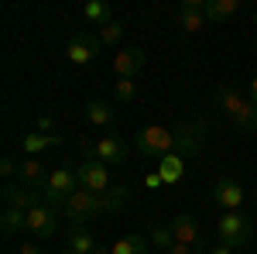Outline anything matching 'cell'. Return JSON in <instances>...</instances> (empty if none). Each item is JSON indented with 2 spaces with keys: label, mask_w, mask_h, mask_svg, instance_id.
<instances>
[{
  "label": "cell",
  "mask_w": 257,
  "mask_h": 254,
  "mask_svg": "<svg viewBox=\"0 0 257 254\" xmlns=\"http://www.w3.org/2000/svg\"><path fill=\"white\" fill-rule=\"evenodd\" d=\"M127 199H131V189H127V186H110L103 196L79 189V193L69 196V203H65L62 213L69 216L72 223H86V220H93V216H99V213H117V210H123Z\"/></svg>",
  "instance_id": "6da1fadb"
},
{
  "label": "cell",
  "mask_w": 257,
  "mask_h": 254,
  "mask_svg": "<svg viewBox=\"0 0 257 254\" xmlns=\"http://www.w3.org/2000/svg\"><path fill=\"white\" fill-rule=\"evenodd\" d=\"M216 103L240 131H250V134L257 131V103L247 97V93H240L237 86H219L216 90Z\"/></svg>",
  "instance_id": "7a4b0ae2"
},
{
  "label": "cell",
  "mask_w": 257,
  "mask_h": 254,
  "mask_svg": "<svg viewBox=\"0 0 257 254\" xmlns=\"http://www.w3.org/2000/svg\"><path fill=\"white\" fill-rule=\"evenodd\" d=\"M175 144H178V127L151 124V127H141L134 134V151L141 158H165L175 151Z\"/></svg>",
  "instance_id": "3957f363"
},
{
  "label": "cell",
  "mask_w": 257,
  "mask_h": 254,
  "mask_svg": "<svg viewBox=\"0 0 257 254\" xmlns=\"http://www.w3.org/2000/svg\"><path fill=\"white\" fill-rule=\"evenodd\" d=\"M72 193H79V168L59 165V168L48 176V182H45V203L55 206V210H65V203H69Z\"/></svg>",
  "instance_id": "277c9868"
},
{
  "label": "cell",
  "mask_w": 257,
  "mask_h": 254,
  "mask_svg": "<svg viewBox=\"0 0 257 254\" xmlns=\"http://www.w3.org/2000/svg\"><path fill=\"white\" fill-rule=\"evenodd\" d=\"M250 234H254V220L250 216H243L240 210H233V213H223L216 220V237L219 244H226V247H243L247 240H250Z\"/></svg>",
  "instance_id": "5b68a950"
},
{
  "label": "cell",
  "mask_w": 257,
  "mask_h": 254,
  "mask_svg": "<svg viewBox=\"0 0 257 254\" xmlns=\"http://www.w3.org/2000/svg\"><path fill=\"white\" fill-rule=\"evenodd\" d=\"M79 189L103 196L106 189H110V165H103L96 155L86 158V161L79 165Z\"/></svg>",
  "instance_id": "8992f818"
},
{
  "label": "cell",
  "mask_w": 257,
  "mask_h": 254,
  "mask_svg": "<svg viewBox=\"0 0 257 254\" xmlns=\"http://www.w3.org/2000/svg\"><path fill=\"white\" fill-rule=\"evenodd\" d=\"M103 52V41L93 35V31H79L76 38L69 41V62L72 65H89V62H96V55Z\"/></svg>",
  "instance_id": "52a82bcc"
},
{
  "label": "cell",
  "mask_w": 257,
  "mask_h": 254,
  "mask_svg": "<svg viewBox=\"0 0 257 254\" xmlns=\"http://www.w3.org/2000/svg\"><path fill=\"white\" fill-rule=\"evenodd\" d=\"M4 203L14 206V210L31 213L35 206L45 203V193H41V189H31V186H24V182H7V186H4Z\"/></svg>",
  "instance_id": "ba28073f"
},
{
  "label": "cell",
  "mask_w": 257,
  "mask_h": 254,
  "mask_svg": "<svg viewBox=\"0 0 257 254\" xmlns=\"http://www.w3.org/2000/svg\"><path fill=\"white\" fill-rule=\"evenodd\" d=\"M55 230H59V210H55V206L41 203V206H35V210L28 213V234H31V237L48 240Z\"/></svg>",
  "instance_id": "9c48e42d"
},
{
  "label": "cell",
  "mask_w": 257,
  "mask_h": 254,
  "mask_svg": "<svg viewBox=\"0 0 257 254\" xmlns=\"http://www.w3.org/2000/svg\"><path fill=\"white\" fill-rule=\"evenodd\" d=\"M96 158L103 161V165H123L127 161V155H131V148H127V141L117 134V131H106V134L96 141Z\"/></svg>",
  "instance_id": "30bf717a"
},
{
  "label": "cell",
  "mask_w": 257,
  "mask_h": 254,
  "mask_svg": "<svg viewBox=\"0 0 257 254\" xmlns=\"http://www.w3.org/2000/svg\"><path fill=\"white\" fill-rule=\"evenodd\" d=\"M168 230L175 234L178 244H189V247H202L206 240H202V227H199V220L192 213H178L172 223H168Z\"/></svg>",
  "instance_id": "8fae6325"
},
{
  "label": "cell",
  "mask_w": 257,
  "mask_h": 254,
  "mask_svg": "<svg viewBox=\"0 0 257 254\" xmlns=\"http://www.w3.org/2000/svg\"><path fill=\"white\" fill-rule=\"evenodd\" d=\"M243 186L240 182H233V179H219L216 186H213V203H216L219 210H226V213H233V210H240V203H243Z\"/></svg>",
  "instance_id": "7c38bea8"
},
{
  "label": "cell",
  "mask_w": 257,
  "mask_h": 254,
  "mask_svg": "<svg viewBox=\"0 0 257 254\" xmlns=\"http://www.w3.org/2000/svg\"><path fill=\"white\" fill-rule=\"evenodd\" d=\"M178 28L182 31H189V35H196V31H202L209 21H206V0H185L182 7H178Z\"/></svg>",
  "instance_id": "4fadbf2b"
},
{
  "label": "cell",
  "mask_w": 257,
  "mask_h": 254,
  "mask_svg": "<svg viewBox=\"0 0 257 254\" xmlns=\"http://www.w3.org/2000/svg\"><path fill=\"white\" fill-rule=\"evenodd\" d=\"M144 69V48H120L113 55V72L117 79H134Z\"/></svg>",
  "instance_id": "5bb4252c"
},
{
  "label": "cell",
  "mask_w": 257,
  "mask_h": 254,
  "mask_svg": "<svg viewBox=\"0 0 257 254\" xmlns=\"http://www.w3.org/2000/svg\"><path fill=\"white\" fill-rule=\"evenodd\" d=\"M52 172H45V165H41V158H24L18 168V182L24 186H31V189H41L45 193V182H48Z\"/></svg>",
  "instance_id": "9a60e30c"
},
{
  "label": "cell",
  "mask_w": 257,
  "mask_h": 254,
  "mask_svg": "<svg viewBox=\"0 0 257 254\" xmlns=\"http://www.w3.org/2000/svg\"><path fill=\"white\" fill-rule=\"evenodd\" d=\"M62 137L59 134H41V131H31V134H24L21 137V151L28 158H38L41 151H48V148H55Z\"/></svg>",
  "instance_id": "2e32d148"
},
{
  "label": "cell",
  "mask_w": 257,
  "mask_h": 254,
  "mask_svg": "<svg viewBox=\"0 0 257 254\" xmlns=\"http://www.w3.org/2000/svg\"><path fill=\"white\" fill-rule=\"evenodd\" d=\"M86 120L96 124V127L113 131V124H117V110H113L110 103H103V100H89V103H86Z\"/></svg>",
  "instance_id": "e0dca14e"
},
{
  "label": "cell",
  "mask_w": 257,
  "mask_h": 254,
  "mask_svg": "<svg viewBox=\"0 0 257 254\" xmlns=\"http://www.w3.org/2000/svg\"><path fill=\"white\" fill-rule=\"evenodd\" d=\"M82 18L89 21L93 28H103V24L113 21V7H110L106 0H86V4H82Z\"/></svg>",
  "instance_id": "ac0fdd59"
},
{
  "label": "cell",
  "mask_w": 257,
  "mask_h": 254,
  "mask_svg": "<svg viewBox=\"0 0 257 254\" xmlns=\"http://www.w3.org/2000/svg\"><path fill=\"white\" fill-rule=\"evenodd\" d=\"M158 176H161V182H165V186H175L178 179L185 176V158H182V155H165V158H158Z\"/></svg>",
  "instance_id": "d6986e66"
},
{
  "label": "cell",
  "mask_w": 257,
  "mask_h": 254,
  "mask_svg": "<svg viewBox=\"0 0 257 254\" xmlns=\"http://www.w3.org/2000/svg\"><path fill=\"white\" fill-rule=\"evenodd\" d=\"M69 247L76 254H93L99 247L96 237H93V230L86 227V223H72V237H69Z\"/></svg>",
  "instance_id": "ffe728a7"
},
{
  "label": "cell",
  "mask_w": 257,
  "mask_h": 254,
  "mask_svg": "<svg viewBox=\"0 0 257 254\" xmlns=\"http://www.w3.org/2000/svg\"><path fill=\"white\" fill-rule=\"evenodd\" d=\"M237 11H240V0H206V21H213V24L230 21Z\"/></svg>",
  "instance_id": "44dd1931"
},
{
  "label": "cell",
  "mask_w": 257,
  "mask_h": 254,
  "mask_svg": "<svg viewBox=\"0 0 257 254\" xmlns=\"http://www.w3.org/2000/svg\"><path fill=\"white\" fill-rule=\"evenodd\" d=\"M0 230H4V237H14V234H21V230H28V213H24V210H14V206H4Z\"/></svg>",
  "instance_id": "7402d4cb"
},
{
  "label": "cell",
  "mask_w": 257,
  "mask_h": 254,
  "mask_svg": "<svg viewBox=\"0 0 257 254\" xmlns=\"http://www.w3.org/2000/svg\"><path fill=\"white\" fill-rule=\"evenodd\" d=\"M110 251L113 254H148V240H144L141 234H131V237H120Z\"/></svg>",
  "instance_id": "603a6c76"
},
{
  "label": "cell",
  "mask_w": 257,
  "mask_h": 254,
  "mask_svg": "<svg viewBox=\"0 0 257 254\" xmlns=\"http://www.w3.org/2000/svg\"><path fill=\"white\" fill-rule=\"evenodd\" d=\"M96 38L103 41V45H120V38H123V24H120V21L113 18L110 24H103V28H96Z\"/></svg>",
  "instance_id": "cb8c5ba5"
},
{
  "label": "cell",
  "mask_w": 257,
  "mask_h": 254,
  "mask_svg": "<svg viewBox=\"0 0 257 254\" xmlns=\"http://www.w3.org/2000/svg\"><path fill=\"white\" fill-rule=\"evenodd\" d=\"M113 100H117V103L138 100V82H134V79H117V82H113Z\"/></svg>",
  "instance_id": "d4e9b609"
},
{
  "label": "cell",
  "mask_w": 257,
  "mask_h": 254,
  "mask_svg": "<svg viewBox=\"0 0 257 254\" xmlns=\"http://www.w3.org/2000/svg\"><path fill=\"white\" fill-rule=\"evenodd\" d=\"M151 240H155V247H158V251L168 254V247L175 244V234H172L168 227H155V230H151Z\"/></svg>",
  "instance_id": "484cf974"
},
{
  "label": "cell",
  "mask_w": 257,
  "mask_h": 254,
  "mask_svg": "<svg viewBox=\"0 0 257 254\" xmlns=\"http://www.w3.org/2000/svg\"><path fill=\"white\" fill-rule=\"evenodd\" d=\"M18 168H21V165L14 161V158H4V161H0V176L7 179V182H11V179L18 176Z\"/></svg>",
  "instance_id": "4316f807"
},
{
  "label": "cell",
  "mask_w": 257,
  "mask_h": 254,
  "mask_svg": "<svg viewBox=\"0 0 257 254\" xmlns=\"http://www.w3.org/2000/svg\"><path fill=\"white\" fill-rule=\"evenodd\" d=\"M38 131L41 134H55V120L52 117H38Z\"/></svg>",
  "instance_id": "83f0119b"
},
{
  "label": "cell",
  "mask_w": 257,
  "mask_h": 254,
  "mask_svg": "<svg viewBox=\"0 0 257 254\" xmlns=\"http://www.w3.org/2000/svg\"><path fill=\"white\" fill-rule=\"evenodd\" d=\"M144 186H148V189H161L165 182H161V176H158V172H148V176H144Z\"/></svg>",
  "instance_id": "f1b7e54d"
},
{
  "label": "cell",
  "mask_w": 257,
  "mask_h": 254,
  "mask_svg": "<svg viewBox=\"0 0 257 254\" xmlns=\"http://www.w3.org/2000/svg\"><path fill=\"white\" fill-rule=\"evenodd\" d=\"M18 254H41V247L38 244H35V240H24V244H21V251Z\"/></svg>",
  "instance_id": "f546056e"
},
{
  "label": "cell",
  "mask_w": 257,
  "mask_h": 254,
  "mask_svg": "<svg viewBox=\"0 0 257 254\" xmlns=\"http://www.w3.org/2000/svg\"><path fill=\"white\" fill-rule=\"evenodd\" d=\"M192 251H196V247H189V244H178V240L172 244V247H168V254H192Z\"/></svg>",
  "instance_id": "4dcf8cb0"
},
{
  "label": "cell",
  "mask_w": 257,
  "mask_h": 254,
  "mask_svg": "<svg viewBox=\"0 0 257 254\" xmlns=\"http://www.w3.org/2000/svg\"><path fill=\"white\" fill-rule=\"evenodd\" d=\"M247 97H250V100H254V103H257V76L250 79V82H247Z\"/></svg>",
  "instance_id": "1f68e13d"
},
{
  "label": "cell",
  "mask_w": 257,
  "mask_h": 254,
  "mask_svg": "<svg viewBox=\"0 0 257 254\" xmlns=\"http://www.w3.org/2000/svg\"><path fill=\"white\" fill-rule=\"evenodd\" d=\"M209 254H237L233 247H226V244H216V247H209Z\"/></svg>",
  "instance_id": "d6a6232c"
},
{
  "label": "cell",
  "mask_w": 257,
  "mask_h": 254,
  "mask_svg": "<svg viewBox=\"0 0 257 254\" xmlns=\"http://www.w3.org/2000/svg\"><path fill=\"white\" fill-rule=\"evenodd\" d=\"M93 254H113V251H110V247H96Z\"/></svg>",
  "instance_id": "836d02e7"
},
{
  "label": "cell",
  "mask_w": 257,
  "mask_h": 254,
  "mask_svg": "<svg viewBox=\"0 0 257 254\" xmlns=\"http://www.w3.org/2000/svg\"><path fill=\"white\" fill-rule=\"evenodd\" d=\"M62 254H76V251H72V247H69V251H62Z\"/></svg>",
  "instance_id": "e575fe53"
},
{
  "label": "cell",
  "mask_w": 257,
  "mask_h": 254,
  "mask_svg": "<svg viewBox=\"0 0 257 254\" xmlns=\"http://www.w3.org/2000/svg\"><path fill=\"white\" fill-rule=\"evenodd\" d=\"M254 24H257V11H254Z\"/></svg>",
  "instance_id": "d590c367"
},
{
  "label": "cell",
  "mask_w": 257,
  "mask_h": 254,
  "mask_svg": "<svg viewBox=\"0 0 257 254\" xmlns=\"http://www.w3.org/2000/svg\"><path fill=\"white\" fill-rule=\"evenodd\" d=\"M202 254H209V251H202Z\"/></svg>",
  "instance_id": "8d00e7d4"
}]
</instances>
